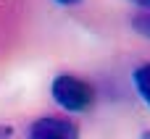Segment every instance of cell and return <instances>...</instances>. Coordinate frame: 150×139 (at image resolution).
I'll use <instances>...</instances> for the list:
<instances>
[{
    "instance_id": "6da1fadb",
    "label": "cell",
    "mask_w": 150,
    "mask_h": 139,
    "mask_svg": "<svg viewBox=\"0 0 150 139\" xmlns=\"http://www.w3.org/2000/svg\"><path fill=\"white\" fill-rule=\"evenodd\" d=\"M50 95H53V100H55L63 110H69V113H82V110L92 108V102H95V89H92V84L84 81V79H79V76H74V74H61V76H55V79H53V87H50Z\"/></svg>"
},
{
    "instance_id": "7a4b0ae2",
    "label": "cell",
    "mask_w": 150,
    "mask_h": 139,
    "mask_svg": "<svg viewBox=\"0 0 150 139\" xmlns=\"http://www.w3.org/2000/svg\"><path fill=\"white\" fill-rule=\"evenodd\" d=\"M29 139H79V126L61 116H45L32 124Z\"/></svg>"
},
{
    "instance_id": "3957f363",
    "label": "cell",
    "mask_w": 150,
    "mask_h": 139,
    "mask_svg": "<svg viewBox=\"0 0 150 139\" xmlns=\"http://www.w3.org/2000/svg\"><path fill=\"white\" fill-rule=\"evenodd\" d=\"M134 87H137V95L145 100V105H150V63L134 68Z\"/></svg>"
},
{
    "instance_id": "277c9868",
    "label": "cell",
    "mask_w": 150,
    "mask_h": 139,
    "mask_svg": "<svg viewBox=\"0 0 150 139\" xmlns=\"http://www.w3.org/2000/svg\"><path fill=\"white\" fill-rule=\"evenodd\" d=\"M134 29L140 32V34H145V37H150V16H137L134 21Z\"/></svg>"
},
{
    "instance_id": "5b68a950",
    "label": "cell",
    "mask_w": 150,
    "mask_h": 139,
    "mask_svg": "<svg viewBox=\"0 0 150 139\" xmlns=\"http://www.w3.org/2000/svg\"><path fill=\"white\" fill-rule=\"evenodd\" d=\"M0 139H13V129L11 126H0Z\"/></svg>"
},
{
    "instance_id": "8992f818",
    "label": "cell",
    "mask_w": 150,
    "mask_h": 139,
    "mask_svg": "<svg viewBox=\"0 0 150 139\" xmlns=\"http://www.w3.org/2000/svg\"><path fill=\"white\" fill-rule=\"evenodd\" d=\"M55 3H58V5H76L79 0H55Z\"/></svg>"
},
{
    "instance_id": "52a82bcc",
    "label": "cell",
    "mask_w": 150,
    "mask_h": 139,
    "mask_svg": "<svg viewBox=\"0 0 150 139\" xmlns=\"http://www.w3.org/2000/svg\"><path fill=\"white\" fill-rule=\"evenodd\" d=\"M132 3H137V5H142V8H148V11H150V0H132Z\"/></svg>"
},
{
    "instance_id": "ba28073f",
    "label": "cell",
    "mask_w": 150,
    "mask_h": 139,
    "mask_svg": "<svg viewBox=\"0 0 150 139\" xmlns=\"http://www.w3.org/2000/svg\"><path fill=\"white\" fill-rule=\"evenodd\" d=\"M140 139H150V131H145V134H142V137H140Z\"/></svg>"
}]
</instances>
